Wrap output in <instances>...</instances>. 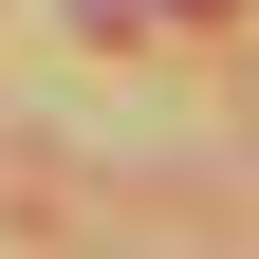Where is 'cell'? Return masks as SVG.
Here are the masks:
<instances>
[{"mask_svg":"<svg viewBox=\"0 0 259 259\" xmlns=\"http://www.w3.org/2000/svg\"><path fill=\"white\" fill-rule=\"evenodd\" d=\"M185 19H241V0H185Z\"/></svg>","mask_w":259,"mask_h":259,"instance_id":"1","label":"cell"}]
</instances>
